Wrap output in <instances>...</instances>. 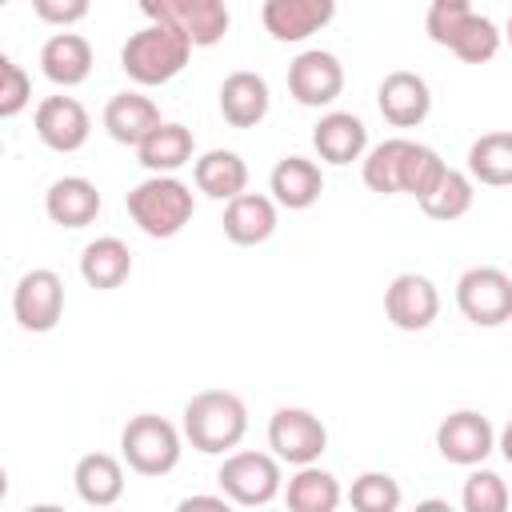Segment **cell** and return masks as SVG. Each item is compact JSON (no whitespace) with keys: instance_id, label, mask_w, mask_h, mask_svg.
<instances>
[{"instance_id":"1","label":"cell","mask_w":512,"mask_h":512,"mask_svg":"<svg viewBox=\"0 0 512 512\" xmlns=\"http://www.w3.org/2000/svg\"><path fill=\"white\" fill-rule=\"evenodd\" d=\"M248 432V408L228 388H204L184 404V440L204 456H232Z\"/></svg>"},{"instance_id":"2","label":"cell","mask_w":512,"mask_h":512,"mask_svg":"<svg viewBox=\"0 0 512 512\" xmlns=\"http://www.w3.org/2000/svg\"><path fill=\"white\" fill-rule=\"evenodd\" d=\"M192 56V40L172 28V24H156L148 20V28L132 32L120 48V68L128 72V80H136L140 88H156V84H168L184 72Z\"/></svg>"},{"instance_id":"3","label":"cell","mask_w":512,"mask_h":512,"mask_svg":"<svg viewBox=\"0 0 512 512\" xmlns=\"http://www.w3.org/2000/svg\"><path fill=\"white\" fill-rule=\"evenodd\" d=\"M128 216L132 224L152 236V240H168L176 236L188 220H192V188L176 176H148L128 192Z\"/></svg>"},{"instance_id":"4","label":"cell","mask_w":512,"mask_h":512,"mask_svg":"<svg viewBox=\"0 0 512 512\" xmlns=\"http://www.w3.org/2000/svg\"><path fill=\"white\" fill-rule=\"evenodd\" d=\"M180 452H184V440H180L176 424H168L156 412L132 416L120 432V456L140 476H168L180 464Z\"/></svg>"},{"instance_id":"5","label":"cell","mask_w":512,"mask_h":512,"mask_svg":"<svg viewBox=\"0 0 512 512\" xmlns=\"http://www.w3.org/2000/svg\"><path fill=\"white\" fill-rule=\"evenodd\" d=\"M220 492L232 500V504H244V508H264L280 496V460L268 456V452H232L224 456L220 472Z\"/></svg>"},{"instance_id":"6","label":"cell","mask_w":512,"mask_h":512,"mask_svg":"<svg viewBox=\"0 0 512 512\" xmlns=\"http://www.w3.org/2000/svg\"><path fill=\"white\" fill-rule=\"evenodd\" d=\"M456 308L476 328H496L512 320V276L496 264H476L456 280Z\"/></svg>"},{"instance_id":"7","label":"cell","mask_w":512,"mask_h":512,"mask_svg":"<svg viewBox=\"0 0 512 512\" xmlns=\"http://www.w3.org/2000/svg\"><path fill=\"white\" fill-rule=\"evenodd\" d=\"M268 448H272L276 460H284L292 468H308L324 456L328 428L308 408H276L272 420H268Z\"/></svg>"},{"instance_id":"8","label":"cell","mask_w":512,"mask_h":512,"mask_svg":"<svg viewBox=\"0 0 512 512\" xmlns=\"http://www.w3.org/2000/svg\"><path fill=\"white\" fill-rule=\"evenodd\" d=\"M140 12L148 20H156V24L180 28L192 40V48L220 44L228 24H232V16H228V8L220 0H144Z\"/></svg>"},{"instance_id":"9","label":"cell","mask_w":512,"mask_h":512,"mask_svg":"<svg viewBox=\"0 0 512 512\" xmlns=\"http://www.w3.org/2000/svg\"><path fill=\"white\" fill-rule=\"evenodd\" d=\"M12 316L24 332H52L64 316V280L52 268H32L16 280Z\"/></svg>"},{"instance_id":"10","label":"cell","mask_w":512,"mask_h":512,"mask_svg":"<svg viewBox=\"0 0 512 512\" xmlns=\"http://www.w3.org/2000/svg\"><path fill=\"white\" fill-rule=\"evenodd\" d=\"M436 448L448 464H460V468H480L492 452H496V428L488 424V416L472 412V408H460V412H448L436 428Z\"/></svg>"},{"instance_id":"11","label":"cell","mask_w":512,"mask_h":512,"mask_svg":"<svg viewBox=\"0 0 512 512\" xmlns=\"http://www.w3.org/2000/svg\"><path fill=\"white\" fill-rule=\"evenodd\" d=\"M288 92L304 108H328L344 92V64L324 48H308L288 64Z\"/></svg>"},{"instance_id":"12","label":"cell","mask_w":512,"mask_h":512,"mask_svg":"<svg viewBox=\"0 0 512 512\" xmlns=\"http://www.w3.org/2000/svg\"><path fill=\"white\" fill-rule=\"evenodd\" d=\"M384 316L400 332H424L440 316V292H436V284L428 276H420V272H400L384 288Z\"/></svg>"},{"instance_id":"13","label":"cell","mask_w":512,"mask_h":512,"mask_svg":"<svg viewBox=\"0 0 512 512\" xmlns=\"http://www.w3.org/2000/svg\"><path fill=\"white\" fill-rule=\"evenodd\" d=\"M376 108L380 116L392 124V128H416L428 120L432 112V88L420 72H408V68H396L380 80L376 88Z\"/></svg>"},{"instance_id":"14","label":"cell","mask_w":512,"mask_h":512,"mask_svg":"<svg viewBox=\"0 0 512 512\" xmlns=\"http://www.w3.org/2000/svg\"><path fill=\"white\" fill-rule=\"evenodd\" d=\"M92 116L76 96H44L36 104V136L52 152H80L88 144Z\"/></svg>"},{"instance_id":"15","label":"cell","mask_w":512,"mask_h":512,"mask_svg":"<svg viewBox=\"0 0 512 512\" xmlns=\"http://www.w3.org/2000/svg\"><path fill=\"white\" fill-rule=\"evenodd\" d=\"M332 16H336V4H332V0H268V4L260 8L264 28H268L272 40H280V44H300V40H308V36L320 32Z\"/></svg>"},{"instance_id":"16","label":"cell","mask_w":512,"mask_h":512,"mask_svg":"<svg viewBox=\"0 0 512 512\" xmlns=\"http://www.w3.org/2000/svg\"><path fill=\"white\" fill-rule=\"evenodd\" d=\"M312 148L324 164H352L368 156V128L352 112H324L312 128Z\"/></svg>"},{"instance_id":"17","label":"cell","mask_w":512,"mask_h":512,"mask_svg":"<svg viewBox=\"0 0 512 512\" xmlns=\"http://www.w3.org/2000/svg\"><path fill=\"white\" fill-rule=\"evenodd\" d=\"M160 108L152 96L144 92H116L108 104H104V128L116 144H132L140 148L156 128H160Z\"/></svg>"},{"instance_id":"18","label":"cell","mask_w":512,"mask_h":512,"mask_svg":"<svg viewBox=\"0 0 512 512\" xmlns=\"http://www.w3.org/2000/svg\"><path fill=\"white\" fill-rule=\"evenodd\" d=\"M40 72L56 88H76L92 76V44L80 32H52L40 48Z\"/></svg>"},{"instance_id":"19","label":"cell","mask_w":512,"mask_h":512,"mask_svg":"<svg viewBox=\"0 0 512 512\" xmlns=\"http://www.w3.org/2000/svg\"><path fill=\"white\" fill-rule=\"evenodd\" d=\"M268 188H272V200L288 212H304L320 200L324 192V176H320V164L308 160V156H284L276 160L272 176H268Z\"/></svg>"},{"instance_id":"20","label":"cell","mask_w":512,"mask_h":512,"mask_svg":"<svg viewBox=\"0 0 512 512\" xmlns=\"http://www.w3.org/2000/svg\"><path fill=\"white\" fill-rule=\"evenodd\" d=\"M44 212L60 228H84L100 216V188L88 176H60L44 192Z\"/></svg>"},{"instance_id":"21","label":"cell","mask_w":512,"mask_h":512,"mask_svg":"<svg viewBox=\"0 0 512 512\" xmlns=\"http://www.w3.org/2000/svg\"><path fill=\"white\" fill-rule=\"evenodd\" d=\"M268 80L260 72H232L224 76L220 84V116L232 124V128H256L264 116H268Z\"/></svg>"},{"instance_id":"22","label":"cell","mask_w":512,"mask_h":512,"mask_svg":"<svg viewBox=\"0 0 512 512\" xmlns=\"http://www.w3.org/2000/svg\"><path fill=\"white\" fill-rule=\"evenodd\" d=\"M276 232V200L260 192H244L224 204V236L240 248L264 244Z\"/></svg>"},{"instance_id":"23","label":"cell","mask_w":512,"mask_h":512,"mask_svg":"<svg viewBox=\"0 0 512 512\" xmlns=\"http://www.w3.org/2000/svg\"><path fill=\"white\" fill-rule=\"evenodd\" d=\"M80 276L96 292H112L132 276V252L120 236H96L80 252Z\"/></svg>"},{"instance_id":"24","label":"cell","mask_w":512,"mask_h":512,"mask_svg":"<svg viewBox=\"0 0 512 512\" xmlns=\"http://www.w3.org/2000/svg\"><path fill=\"white\" fill-rule=\"evenodd\" d=\"M72 484H76V496L92 508H112L120 496H124V468L116 456L108 452H88L76 460V472H72Z\"/></svg>"},{"instance_id":"25","label":"cell","mask_w":512,"mask_h":512,"mask_svg":"<svg viewBox=\"0 0 512 512\" xmlns=\"http://www.w3.org/2000/svg\"><path fill=\"white\" fill-rule=\"evenodd\" d=\"M192 176H196V188H200L204 196L224 200V204L248 192V164H244L232 148H212V152H204V156L196 160Z\"/></svg>"},{"instance_id":"26","label":"cell","mask_w":512,"mask_h":512,"mask_svg":"<svg viewBox=\"0 0 512 512\" xmlns=\"http://www.w3.org/2000/svg\"><path fill=\"white\" fill-rule=\"evenodd\" d=\"M192 152H196L192 128H184V124H176V120H164V124L136 148L140 164H144L152 176H172L176 168H184V164L192 160Z\"/></svg>"},{"instance_id":"27","label":"cell","mask_w":512,"mask_h":512,"mask_svg":"<svg viewBox=\"0 0 512 512\" xmlns=\"http://www.w3.org/2000/svg\"><path fill=\"white\" fill-rule=\"evenodd\" d=\"M284 500H288V512H336L344 492L332 472H324L320 464H308V468H296V476H288Z\"/></svg>"},{"instance_id":"28","label":"cell","mask_w":512,"mask_h":512,"mask_svg":"<svg viewBox=\"0 0 512 512\" xmlns=\"http://www.w3.org/2000/svg\"><path fill=\"white\" fill-rule=\"evenodd\" d=\"M468 176L488 188H512V132H484L468 144Z\"/></svg>"},{"instance_id":"29","label":"cell","mask_w":512,"mask_h":512,"mask_svg":"<svg viewBox=\"0 0 512 512\" xmlns=\"http://www.w3.org/2000/svg\"><path fill=\"white\" fill-rule=\"evenodd\" d=\"M408 148H412V140H404V136H392V140H380L376 148H368L364 168H360L364 184L380 196H400V176H404Z\"/></svg>"},{"instance_id":"30","label":"cell","mask_w":512,"mask_h":512,"mask_svg":"<svg viewBox=\"0 0 512 512\" xmlns=\"http://www.w3.org/2000/svg\"><path fill=\"white\" fill-rule=\"evenodd\" d=\"M472 200H476V180L460 168H448L444 180L436 184V192L428 200H420V212L432 216V220H460L472 212Z\"/></svg>"},{"instance_id":"31","label":"cell","mask_w":512,"mask_h":512,"mask_svg":"<svg viewBox=\"0 0 512 512\" xmlns=\"http://www.w3.org/2000/svg\"><path fill=\"white\" fill-rule=\"evenodd\" d=\"M444 172H448V164L440 160V152L412 140L408 160H404V176H400V192L404 196H416V204H420V200H428L436 192V184L444 180Z\"/></svg>"},{"instance_id":"32","label":"cell","mask_w":512,"mask_h":512,"mask_svg":"<svg viewBox=\"0 0 512 512\" xmlns=\"http://www.w3.org/2000/svg\"><path fill=\"white\" fill-rule=\"evenodd\" d=\"M448 52H456L464 64H488V60L500 52V28H496L488 16L472 12V16L464 20V28L456 32V40L448 44Z\"/></svg>"},{"instance_id":"33","label":"cell","mask_w":512,"mask_h":512,"mask_svg":"<svg viewBox=\"0 0 512 512\" xmlns=\"http://www.w3.org/2000/svg\"><path fill=\"white\" fill-rule=\"evenodd\" d=\"M400 500H404V492H400L396 476H388V472H360L348 488V504L356 512H396Z\"/></svg>"},{"instance_id":"34","label":"cell","mask_w":512,"mask_h":512,"mask_svg":"<svg viewBox=\"0 0 512 512\" xmlns=\"http://www.w3.org/2000/svg\"><path fill=\"white\" fill-rule=\"evenodd\" d=\"M508 504H512L508 484L492 468H476L460 488V508L464 512H508Z\"/></svg>"},{"instance_id":"35","label":"cell","mask_w":512,"mask_h":512,"mask_svg":"<svg viewBox=\"0 0 512 512\" xmlns=\"http://www.w3.org/2000/svg\"><path fill=\"white\" fill-rule=\"evenodd\" d=\"M28 100H32V80H28V72H24L12 56H0V116H4V120L20 116V112L28 108Z\"/></svg>"},{"instance_id":"36","label":"cell","mask_w":512,"mask_h":512,"mask_svg":"<svg viewBox=\"0 0 512 512\" xmlns=\"http://www.w3.org/2000/svg\"><path fill=\"white\" fill-rule=\"evenodd\" d=\"M472 16V4L468 0H436L432 8H428V16H424V28H428V36L436 40V44H452L456 40V32L464 28V20Z\"/></svg>"},{"instance_id":"37","label":"cell","mask_w":512,"mask_h":512,"mask_svg":"<svg viewBox=\"0 0 512 512\" xmlns=\"http://www.w3.org/2000/svg\"><path fill=\"white\" fill-rule=\"evenodd\" d=\"M32 12L44 24H56L60 32H68V24L88 16V0H32Z\"/></svg>"},{"instance_id":"38","label":"cell","mask_w":512,"mask_h":512,"mask_svg":"<svg viewBox=\"0 0 512 512\" xmlns=\"http://www.w3.org/2000/svg\"><path fill=\"white\" fill-rule=\"evenodd\" d=\"M176 512H232V500H228V496L200 492V496H184V500L176 504Z\"/></svg>"},{"instance_id":"39","label":"cell","mask_w":512,"mask_h":512,"mask_svg":"<svg viewBox=\"0 0 512 512\" xmlns=\"http://www.w3.org/2000/svg\"><path fill=\"white\" fill-rule=\"evenodd\" d=\"M412 512H456L448 500H440V496H428V500H420Z\"/></svg>"},{"instance_id":"40","label":"cell","mask_w":512,"mask_h":512,"mask_svg":"<svg viewBox=\"0 0 512 512\" xmlns=\"http://www.w3.org/2000/svg\"><path fill=\"white\" fill-rule=\"evenodd\" d=\"M496 448H500V456L512 464V420L500 428V436H496Z\"/></svg>"},{"instance_id":"41","label":"cell","mask_w":512,"mask_h":512,"mask_svg":"<svg viewBox=\"0 0 512 512\" xmlns=\"http://www.w3.org/2000/svg\"><path fill=\"white\" fill-rule=\"evenodd\" d=\"M24 512H68V508H60V504H32V508H24Z\"/></svg>"},{"instance_id":"42","label":"cell","mask_w":512,"mask_h":512,"mask_svg":"<svg viewBox=\"0 0 512 512\" xmlns=\"http://www.w3.org/2000/svg\"><path fill=\"white\" fill-rule=\"evenodd\" d=\"M504 36H508V44H512V16H508V32H504Z\"/></svg>"},{"instance_id":"43","label":"cell","mask_w":512,"mask_h":512,"mask_svg":"<svg viewBox=\"0 0 512 512\" xmlns=\"http://www.w3.org/2000/svg\"><path fill=\"white\" fill-rule=\"evenodd\" d=\"M508 420H512V416H508Z\"/></svg>"}]
</instances>
